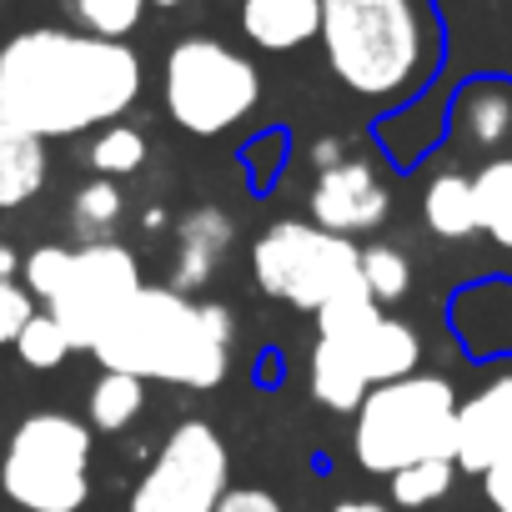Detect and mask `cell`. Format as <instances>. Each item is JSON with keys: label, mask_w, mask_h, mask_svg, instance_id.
Here are the masks:
<instances>
[{"label": "cell", "mask_w": 512, "mask_h": 512, "mask_svg": "<svg viewBox=\"0 0 512 512\" xmlns=\"http://www.w3.org/2000/svg\"><path fill=\"white\" fill-rule=\"evenodd\" d=\"M146 71L126 41L31 26L0 46V116L41 141L101 131L141 101Z\"/></svg>", "instance_id": "1"}, {"label": "cell", "mask_w": 512, "mask_h": 512, "mask_svg": "<svg viewBox=\"0 0 512 512\" xmlns=\"http://www.w3.org/2000/svg\"><path fill=\"white\" fill-rule=\"evenodd\" d=\"M236 317L221 302H196L176 287H141L121 317L96 337L91 357L141 382L211 392L231 372Z\"/></svg>", "instance_id": "2"}, {"label": "cell", "mask_w": 512, "mask_h": 512, "mask_svg": "<svg viewBox=\"0 0 512 512\" xmlns=\"http://www.w3.org/2000/svg\"><path fill=\"white\" fill-rule=\"evenodd\" d=\"M327 71L362 101H407L437 61L427 0H322Z\"/></svg>", "instance_id": "3"}, {"label": "cell", "mask_w": 512, "mask_h": 512, "mask_svg": "<svg viewBox=\"0 0 512 512\" xmlns=\"http://www.w3.org/2000/svg\"><path fill=\"white\" fill-rule=\"evenodd\" d=\"M457 387L442 372H412L367 392L352 412V457L372 477H392L427 457L457 452ZM457 462V457H452Z\"/></svg>", "instance_id": "4"}, {"label": "cell", "mask_w": 512, "mask_h": 512, "mask_svg": "<svg viewBox=\"0 0 512 512\" xmlns=\"http://www.w3.org/2000/svg\"><path fill=\"white\" fill-rule=\"evenodd\" d=\"M96 432L71 412H31L0 452V492L21 512H81L91 497Z\"/></svg>", "instance_id": "5"}, {"label": "cell", "mask_w": 512, "mask_h": 512, "mask_svg": "<svg viewBox=\"0 0 512 512\" xmlns=\"http://www.w3.org/2000/svg\"><path fill=\"white\" fill-rule=\"evenodd\" d=\"M166 116L191 136H221L262 101V71L216 36H181L161 66Z\"/></svg>", "instance_id": "6"}, {"label": "cell", "mask_w": 512, "mask_h": 512, "mask_svg": "<svg viewBox=\"0 0 512 512\" xmlns=\"http://www.w3.org/2000/svg\"><path fill=\"white\" fill-rule=\"evenodd\" d=\"M251 277L272 302L322 312L337 292L362 282V246L317 221H272L251 241Z\"/></svg>", "instance_id": "7"}, {"label": "cell", "mask_w": 512, "mask_h": 512, "mask_svg": "<svg viewBox=\"0 0 512 512\" xmlns=\"http://www.w3.org/2000/svg\"><path fill=\"white\" fill-rule=\"evenodd\" d=\"M226 487H231V452L221 432L201 417H186L166 432V442L136 477L126 512H216Z\"/></svg>", "instance_id": "8"}, {"label": "cell", "mask_w": 512, "mask_h": 512, "mask_svg": "<svg viewBox=\"0 0 512 512\" xmlns=\"http://www.w3.org/2000/svg\"><path fill=\"white\" fill-rule=\"evenodd\" d=\"M141 262L136 251L121 241H91L71 251V272L61 282V292L46 302V312L66 327L76 352H91L96 337L121 317V307L141 292Z\"/></svg>", "instance_id": "9"}, {"label": "cell", "mask_w": 512, "mask_h": 512, "mask_svg": "<svg viewBox=\"0 0 512 512\" xmlns=\"http://www.w3.org/2000/svg\"><path fill=\"white\" fill-rule=\"evenodd\" d=\"M392 216V191L382 171L367 156H342L337 166H322L312 181V221L337 236H362L377 231Z\"/></svg>", "instance_id": "10"}, {"label": "cell", "mask_w": 512, "mask_h": 512, "mask_svg": "<svg viewBox=\"0 0 512 512\" xmlns=\"http://www.w3.org/2000/svg\"><path fill=\"white\" fill-rule=\"evenodd\" d=\"M502 452H512V367L457 402V467L482 477Z\"/></svg>", "instance_id": "11"}, {"label": "cell", "mask_w": 512, "mask_h": 512, "mask_svg": "<svg viewBox=\"0 0 512 512\" xmlns=\"http://www.w3.org/2000/svg\"><path fill=\"white\" fill-rule=\"evenodd\" d=\"M236 246V221L231 211L221 206H191L181 221H176V251H171V287L176 292H201L221 262H226V251Z\"/></svg>", "instance_id": "12"}, {"label": "cell", "mask_w": 512, "mask_h": 512, "mask_svg": "<svg viewBox=\"0 0 512 512\" xmlns=\"http://www.w3.org/2000/svg\"><path fill=\"white\" fill-rule=\"evenodd\" d=\"M322 342H332V337H322ZM337 347H347V352L362 362V372H367L372 387L397 382V377H412L417 362H422V337H417V327L402 322V317H392V312H382L377 327H367L362 337H347V342H337Z\"/></svg>", "instance_id": "13"}, {"label": "cell", "mask_w": 512, "mask_h": 512, "mask_svg": "<svg viewBox=\"0 0 512 512\" xmlns=\"http://www.w3.org/2000/svg\"><path fill=\"white\" fill-rule=\"evenodd\" d=\"M51 181V151L41 136L0 116V211L31 206Z\"/></svg>", "instance_id": "14"}, {"label": "cell", "mask_w": 512, "mask_h": 512, "mask_svg": "<svg viewBox=\"0 0 512 512\" xmlns=\"http://www.w3.org/2000/svg\"><path fill=\"white\" fill-rule=\"evenodd\" d=\"M241 31L262 51H297L322 31V0H241Z\"/></svg>", "instance_id": "15"}, {"label": "cell", "mask_w": 512, "mask_h": 512, "mask_svg": "<svg viewBox=\"0 0 512 512\" xmlns=\"http://www.w3.org/2000/svg\"><path fill=\"white\" fill-rule=\"evenodd\" d=\"M422 226L437 241H467L477 236V191L467 171H437L422 186Z\"/></svg>", "instance_id": "16"}, {"label": "cell", "mask_w": 512, "mask_h": 512, "mask_svg": "<svg viewBox=\"0 0 512 512\" xmlns=\"http://www.w3.org/2000/svg\"><path fill=\"white\" fill-rule=\"evenodd\" d=\"M452 121H457L462 141H472L477 151H497L512 136V91L502 81H472L457 96Z\"/></svg>", "instance_id": "17"}, {"label": "cell", "mask_w": 512, "mask_h": 512, "mask_svg": "<svg viewBox=\"0 0 512 512\" xmlns=\"http://www.w3.org/2000/svg\"><path fill=\"white\" fill-rule=\"evenodd\" d=\"M66 221H71V231H76L81 246L116 241V231L126 221V191H121V181H111V176L81 181L71 191V201H66Z\"/></svg>", "instance_id": "18"}, {"label": "cell", "mask_w": 512, "mask_h": 512, "mask_svg": "<svg viewBox=\"0 0 512 512\" xmlns=\"http://www.w3.org/2000/svg\"><path fill=\"white\" fill-rule=\"evenodd\" d=\"M146 412V382L141 377H131V372H111V367H101V377L91 382V392H86V422H91V432H126L136 417Z\"/></svg>", "instance_id": "19"}, {"label": "cell", "mask_w": 512, "mask_h": 512, "mask_svg": "<svg viewBox=\"0 0 512 512\" xmlns=\"http://www.w3.org/2000/svg\"><path fill=\"white\" fill-rule=\"evenodd\" d=\"M477 226L487 241H497L502 251H512V156H492L477 176Z\"/></svg>", "instance_id": "20"}, {"label": "cell", "mask_w": 512, "mask_h": 512, "mask_svg": "<svg viewBox=\"0 0 512 512\" xmlns=\"http://www.w3.org/2000/svg\"><path fill=\"white\" fill-rule=\"evenodd\" d=\"M146 136L136 131V126H126V121H111V126H101L96 136H91V146H86V166L96 171V176H111V181H121V176H131V171H141L146 166Z\"/></svg>", "instance_id": "21"}, {"label": "cell", "mask_w": 512, "mask_h": 512, "mask_svg": "<svg viewBox=\"0 0 512 512\" xmlns=\"http://www.w3.org/2000/svg\"><path fill=\"white\" fill-rule=\"evenodd\" d=\"M457 462L452 457H427V462H412V467H402V472H392L387 482H392V502L397 507H407V512H422V507H437L447 492H452V482H457Z\"/></svg>", "instance_id": "22"}, {"label": "cell", "mask_w": 512, "mask_h": 512, "mask_svg": "<svg viewBox=\"0 0 512 512\" xmlns=\"http://www.w3.org/2000/svg\"><path fill=\"white\" fill-rule=\"evenodd\" d=\"M362 287L382 302V307H397L407 292H412V256L392 241H372L362 246Z\"/></svg>", "instance_id": "23"}, {"label": "cell", "mask_w": 512, "mask_h": 512, "mask_svg": "<svg viewBox=\"0 0 512 512\" xmlns=\"http://www.w3.org/2000/svg\"><path fill=\"white\" fill-rule=\"evenodd\" d=\"M66 6H71V16H76L81 31L106 36V41H126L141 26L151 0H66Z\"/></svg>", "instance_id": "24"}, {"label": "cell", "mask_w": 512, "mask_h": 512, "mask_svg": "<svg viewBox=\"0 0 512 512\" xmlns=\"http://www.w3.org/2000/svg\"><path fill=\"white\" fill-rule=\"evenodd\" d=\"M71 352H76V347H71L66 327H61L51 312H36V317H31V327L16 337V357H21L31 372H56Z\"/></svg>", "instance_id": "25"}, {"label": "cell", "mask_w": 512, "mask_h": 512, "mask_svg": "<svg viewBox=\"0 0 512 512\" xmlns=\"http://www.w3.org/2000/svg\"><path fill=\"white\" fill-rule=\"evenodd\" d=\"M66 272H71V246L46 241V246H36L31 256H21V282H26V292H31L36 302H51V297L61 292Z\"/></svg>", "instance_id": "26"}, {"label": "cell", "mask_w": 512, "mask_h": 512, "mask_svg": "<svg viewBox=\"0 0 512 512\" xmlns=\"http://www.w3.org/2000/svg\"><path fill=\"white\" fill-rule=\"evenodd\" d=\"M31 317H36V297L26 292V282L0 287V347H16V337L31 327Z\"/></svg>", "instance_id": "27"}, {"label": "cell", "mask_w": 512, "mask_h": 512, "mask_svg": "<svg viewBox=\"0 0 512 512\" xmlns=\"http://www.w3.org/2000/svg\"><path fill=\"white\" fill-rule=\"evenodd\" d=\"M216 512H287V507L267 487H226V497L216 502Z\"/></svg>", "instance_id": "28"}, {"label": "cell", "mask_w": 512, "mask_h": 512, "mask_svg": "<svg viewBox=\"0 0 512 512\" xmlns=\"http://www.w3.org/2000/svg\"><path fill=\"white\" fill-rule=\"evenodd\" d=\"M482 497L492 512H512V452H502L487 472H482Z\"/></svg>", "instance_id": "29"}, {"label": "cell", "mask_w": 512, "mask_h": 512, "mask_svg": "<svg viewBox=\"0 0 512 512\" xmlns=\"http://www.w3.org/2000/svg\"><path fill=\"white\" fill-rule=\"evenodd\" d=\"M6 282H21V251L0 236V287H6Z\"/></svg>", "instance_id": "30"}, {"label": "cell", "mask_w": 512, "mask_h": 512, "mask_svg": "<svg viewBox=\"0 0 512 512\" xmlns=\"http://www.w3.org/2000/svg\"><path fill=\"white\" fill-rule=\"evenodd\" d=\"M332 512H392V502H377V497H342Z\"/></svg>", "instance_id": "31"}, {"label": "cell", "mask_w": 512, "mask_h": 512, "mask_svg": "<svg viewBox=\"0 0 512 512\" xmlns=\"http://www.w3.org/2000/svg\"><path fill=\"white\" fill-rule=\"evenodd\" d=\"M151 6H161V11H176V6H196V0H151Z\"/></svg>", "instance_id": "32"}]
</instances>
